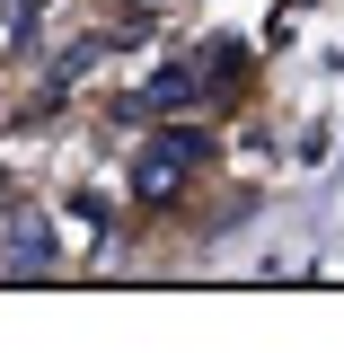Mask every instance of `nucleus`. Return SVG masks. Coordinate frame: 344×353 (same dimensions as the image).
Masks as SVG:
<instances>
[{
  "mask_svg": "<svg viewBox=\"0 0 344 353\" xmlns=\"http://www.w3.org/2000/svg\"><path fill=\"white\" fill-rule=\"evenodd\" d=\"M203 159H212V141H203V132H185V124H176V132H150V141L132 150V194H141V203H168Z\"/></svg>",
  "mask_w": 344,
  "mask_h": 353,
  "instance_id": "obj_1",
  "label": "nucleus"
},
{
  "mask_svg": "<svg viewBox=\"0 0 344 353\" xmlns=\"http://www.w3.org/2000/svg\"><path fill=\"white\" fill-rule=\"evenodd\" d=\"M0 265H9V274H44V265H53V221H44L36 203H9V212H0Z\"/></svg>",
  "mask_w": 344,
  "mask_h": 353,
  "instance_id": "obj_2",
  "label": "nucleus"
}]
</instances>
